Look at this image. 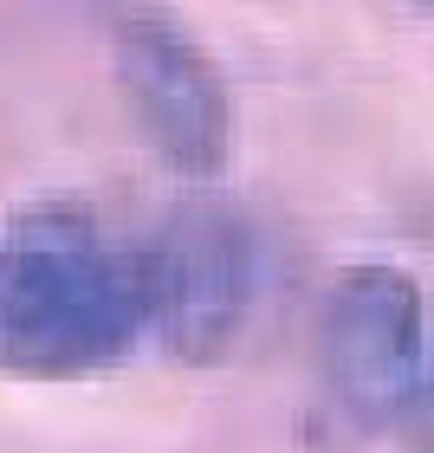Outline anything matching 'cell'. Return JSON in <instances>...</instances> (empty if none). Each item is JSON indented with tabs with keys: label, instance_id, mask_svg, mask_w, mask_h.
<instances>
[{
	"label": "cell",
	"instance_id": "cell-3",
	"mask_svg": "<svg viewBox=\"0 0 434 453\" xmlns=\"http://www.w3.org/2000/svg\"><path fill=\"white\" fill-rule=\"evenodd\" d=\"M150 337L182 363H214L260 298V234L234 201L182 195L136 246Z\"/></svg>",
	"mask_w": 434,
	"mask_h": 453
},
{
	"label": "cell",
	"instance_id": "cell-1",
	"mask_svg": "<svg viewBox=\"0 0 434 453\" xmlns=\"http://www.w3.org/2000/svg\"><path fill=\"white\" fill-rule=\"evenodd\" d=\"M150 331L136 246H111L78 208H33L0 234V369L72 382Z\"/></svg>",
	"mask_w": 434,
	"mask_h": 453
},
{
	"label": "cell",
	"instance_id": "cell-2",
	"mask_svg": "<svg viewBox=\"0 0 434 453\" xmlns=\"http://www.w3.org/2000/svg\"><path fill=\"white\" fill-rule=\"evenodd\" d=\"M428 382V298L402 265H350L318 311V427L337 447L402 427Z\"/></svg>",
	"mask_w": 434,
	"mask_h": 453
},
{
	"label": "cell",
	"instance_id": "cell-4",
	"mask_svg": "<svg viewBox=\"0 0 434 453\" xmlns=\"http://www.w3.org/2000/svg\"><path fill=\"white\" fill-rule=\"evenodd\" d=\"M105 27L117 91L150 150L189 181L221 175L234 117H227V85L208 46L162 0H105Z\"/></svg>",
	"mask_w": 434,
	"mask_h": 453
},
{
	"label": "cell",
	"instance_id": "cell-5",
	"mask_svg": "<svg viewBox=\"0 0 434 453\" xmlns=\"http://www.w3.org/2000/svg\"><path fill=\"white\" fill-rule=\"evenodd\" d=\"M408 421H415V427H422V434L434 441V363H428V382H422V402H415V415H408Z\"/></svg>",
	"mask_w": 434,
	"mask_h": 453
}]
</instances>
